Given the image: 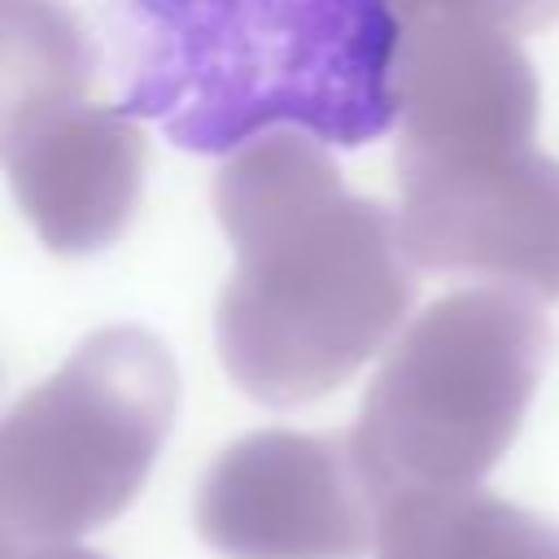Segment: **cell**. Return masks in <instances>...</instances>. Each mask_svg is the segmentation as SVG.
I'll return each mask as SVG.
<instances>
[{
	"mask_svg": "<svg viewBox=\"0 0 559 559\" xmlns=\"http://www.w3.org/2000/svg\"><path fill=\"white\" fill-rule=\"evenodd\" d=\"M402 0H114L118 109L175 148L236 153L271 131L362 148L402 114Z\"/></svg>",
	"mask_w": 559,
	"mask_h": 559,
	"instance_id": "6da1fadb",
	"label": "cell"
},
{
	"mask_svg": "<svg viewBox=\"0 0 559 559\" xmlns=\"http://www.w3.org/2000/svg\"><path fill=\"white\" fill-rule=\"evenodd\" d=\"M22 555H26V550H17V546H13V542L0 533V559H22Z\"/></svg>",
	"mask_w": 559,
	"mask_h": 559,
	"instance_id": "ba28073f",
	"label": "cell"
},
{
	"mask_svg": "<svg viewBox=\"0 0 559 559\" xmlns=\"http://www.w3.org/2000/svg\"><path fill=\"white\" fill-rule=\"evenodd\" d=\"M22 559H100L96 550H83V546H74V542H57V546H35V550H26Z\"/></svg>",
	"mask_w": 559,
	"mask_h": 559,
	"instance_id": "52a82bcc",
	"label": "cell"
},
{
	"mask_svg": "<svg viewBox=\"0 0 559 559\" xmlns=\"http://www.w3.org/2000/svg\"><path fill=\"white\" fill-rule=\"evenodd\" d=\"M92 35L70 0H0V162L87 105Z\"/></svg>",
	"mask_w": 559,
	"mask_h": 559,
	"instance_id": "8992f818",
	"label": "cell"
},
{
	"mask_svg": "<svg viewBox=\"0 0 559 559\" xmlns=\"http://www.w3.org/2000/svg\"><path fill=\"white\" fill-rule=\"evenodd\" d=\"M175 411L179 371L148 328L92 332L0 419V533L35 550L122 515Z\"/></svg>",
	"mask_w": 559,
	"mask_h": 559,
	"instance_id": "3957f363",
	"label": "cell"
},
{
	"mask_svg": "<svg viewBox=\"0 0 559 559\" xmlns=\"http://www.w3.org/2000/svg\"><path fill=\"white\" fill-rule=\"evenodd\" d=\"M214 210L236 245L214 319L236 389L262 406H301L341 384L402 306L380 214L345 201L332 162L297 131L236 148Z\"/></svg>",
	"mask_w": 559,
	"mask_h": 559,
	"instance_id": "7a4b0ae2",
	"label": "cell"
},
{
	"mask_svg": "<svg viewBox=\"0 0 559 559\" xmlns=\"http://www.w3.org/2000/svg\"><path fill=\"white\" fill-rule=\"evenodd\" d=\"M197 533L227 559H341L354 550L345 467L332 441L253 432L197 485Z\"/></svg>",
	"mask_w": 559,
	"mask_h": 559,
	"instance_id": "277c9868",
	"label": "cell"
},
{
	"mask_svg": "<svg viewBox=\"0 0 559 559\" xmlns=\"http://www.w3.org/2000/svg\"><path fill=\"white\" fill-rule=\"evenodd\" d=\"M144 131L118 105H79L39 131L13 162L9 183L35 236L66 258L114 245L144 183Z\"/></svg>",
	"mask_w": 559,
	"mask_h": 559,
	"instance_id": "5b68a950",
	"label": "cell"
}]
</instances>
